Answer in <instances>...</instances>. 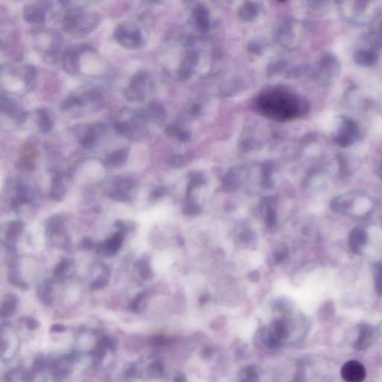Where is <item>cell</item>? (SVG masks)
<instances>
[{
    "label": "cell",
    "instance_id": "cell-1",
    "mask_svg": "<svg viewBox=\"0 0 382 382\" xmlns=\"http://www.w3.org/2000/svg\"><path fill=\"white\" fill-rule=\"evenodd\" d=\"M254 107L261 115L277 121L293 120L309 110L306 99L280 88L262 92L255 100Z\"/></svg>",
    "mask_w": 382,
    "mask_h": 382
},
{
    "label": "cell",
    "instance_id": "cell-2",
    "mask_svg": "<svg viewBox=\"0 0 382 382\" xmlns=\"http://www.w3.org/2000/svg\"><path fill=\"white\" fill-rule=\"evenodd\" d=\"M340 11L344 19L356 26L368 25L377 19L382 13V6L376 2L351 1L338 2Z\"/></svg>",
    "mask_w": 382,
    "mask_h": 382
},
{
    "label": "cell",
    "instance_id": "cell-3",
    "mask_svg": "<svg viewBox=\"0 0 382 382\" xmlns=\"http://www.w3.org/2000/svg\"><path fill=\"white\" fill-rule=\"evenodd\" d=\"M100 16L95 11L82 8H73L63 19V29L71 36H85L96 29Z\"/></svg>",
    "mask_w": 382,
    "mask_h": 382
},
{
    "label": "cell",
    "instance_id": "cell-4",
    "mask_svg": "<svg viewBox=\"0 0 382 382\" xmlns=\"http://www.w3.org/2000/svg\"><path fill=\"white\" fill-rule=\"evenodd\" d=\"M152 89V81L149 74L145 71H140L131 77L128 86L124 91V95L131 102H143Z\"/></svg>",
    "mask_w": 382,
    "mask_h": 382
},
{
    "label": "cell",
    "instance_id": "cell-5",
    "mask_svg": "<svg viewBox=\"0 0 382 382\" xmlns=\"http://www.w3.org/2000/svg\"><path fill=\"white\" fill-rule=\"evenodd\" d=\"M114 37L124 48L136 50L141 48L144 43L139 28L132 22H122L114 32Z\"/></svg>",
    "mask_w": 382,
    "mask_h": 382
},
{
    "label": "cell",
    "instance_id": "cell-6",
    "mask_svg": "<svg viewBox=\"0 0 382 382\" xmlns=\"http://www.w3.org/2000/svg\"><path fill=\"white\" fill-rule=\"evenodd\" d=\"M361 131L358 124L352 119L341 117L338 128L334 131V142L341 148L349 147L358 141Z\"/></svg>",
    "mask_w": 382,
    "mask_h": 382
},
{
    "label": "cell",
    "instance_id": "cell-7",
    "mask_svg": "<svg viewBox=\"0 0 382 382\" xmlns=\"http://www.w3.org/2000/svg\"><path fill=\"white\" fill-rule=\"evenodd\" d=\"M341 64L332 53L323 55L317 71V78L323 84H331L339 76Z\"/></svg>",
    "mask_w": 382,
    "mask_h": 382
},
{
    "label": "cell",
    "instance_id": "cell-8",
    "mask_svg": "<svg viewBox=\"0 0 382 382\" xmlns=\"http://www.w3.org/2000/svg\"><path fill=\"white\" fill-rule=\"evenodd\" d=\"M92 47L89 45L78 44L67 48L62 57L64 71L70 75H76L80 71V56L82 53L90 51Z\"/></svg>",
    "mask_w": 382,
    "mask_h": 382
},
{
    "label": "cell",
    "instance_id": "cell-9",
    "mask_svg": "<svg viewBox=\"0 0 382 382\" xmlns=\"http://www.w3.org/2000/svg\"><path fill=\"white\" fill-rule=\"evenodd\" d=\"M50 8L51 5L49 2H37L26 5L23 8V19L30 24H43L46 20V11Z\"/></svg>",
    "mask_w": 382,
    "mask_h": 382
},
{
    "label": "cell",
    "instance_id": "cell-10",
    "mask_svg": "<svg viewBox=\"0 0 382 382\" xmlns=\"http://www.w3.org/2000/svg\"><path fill=\"white\" fill-rule=\"evenodd\" d=\"M341 375L345 382H363L366 379V368L360 362L349 361L341 368Z\"/></svg>",
    "mask_w": 382,
    "mask_h": 382
},
{
    "label": "cell",
    "instance_id": "cell-11",
    "mask_svg": "<svg viewBox=\"0 0 382 382\" xmlns=\"http://www.w3.org/2000/svg\"><path fill=\"white\" fill-rule=\"evenodd\" d=\"M0 107L2 113L13 119L18 124H22L26 120L27 114L24 109L8 96H1Z\"/></svg>",
    "mask_w": 382,
    "mask_h": 382
},
{
    "label": "cell",
    "instance_id": "cell-12",
    "mask_svg": "<svg viewBox=\"0 0 382 382\" xmlns=\"http://www.w3.org/2000/svg\"><path fill=\"white\" fill-rule=\"evenodd\" d=\"M124 233L122 232L114 234L111 237L96 245V251L98 254L103 257H112L118 253L119 250L123 244Z\"/></svg>",
    "mask_w": 382,
    "mask_h": 382
},
{
    "label": "cell",
    "instance_id": "cell-13",
    "mask_svg": "<svg viewBox=\"0 0 382 382\" xmlns=\"http://www.w3.org/2000/svg\"><path fill=\"white\" fill-rule=\"evenodd\" d=\"M375 331L370 325L362 323L358 326V335L354 343L356 351L366 350L374 342Z\"/></svg>",
    "mask_w": 382,
    "mask_h": 382
},
{
    "label": "cell",
    "instance_id": "cell-14",
    "mask_svg": "<svg viewBox=\"0 0 382 382\" xmlns=\"http://www.w3.org/2000/svg\"><path fill=\"white\" fill-rule=\"evenodd\" d=\"M106 131V127L103 123H96L93 125L88 126L79 138V142L85 149L91 148L100 137L103 136Z\"/></svg>",
    "mask_w": 382,
    "mask_h": 382
},
{
    "label": "cell",
    "instance_id": "cell-15",
    "mask_svg": "<svg viewBox=\"0 0 382 382\" xmlns=\"http://www.w3.org/2000/svg\"><path fill=\"white\" fill-rule=\"evenodd\" d=\"M288 336V328L283 321L278 320L271 326V330L266 337L267 344L271 346H277L279 343L286 339Z\"/></svg>",
    "mask_w": 382,
    "mask_h": 382
},
{
    "label": "cell",
    "instance_id": "cell-16",
    "mask_svg": "<svg viewBox=\"0 0 382 382\" xmlns=\"http://www.w3.org/2000/svg\"><path fill=\"white\" fill-rule=\"evenodd\" d=\"M354 61L358 66L363 67H371L377 63L379 53L366 49L358 48L353 55Z\"/></svg>",
    "mask_w": 382,
    "mask_h": 382
},
{
    "label": "cell",
    "instance_id": "cell-17",
    "mask_svg": "<svg viewBox=\"0 0 382 382\" xmlns=\"http://www.w3.org/2000/svg\"><path fill=\"white\" fill-rule=\"evenodd\" d=\"M367 240V233L363 227L357 226L349 235V243L351 250L355 253H360Z\"/></svg>",
    "mask_w": 382,
    "mask_h": 382
},
{
    "label": "cell",
    "instance_id": "cell-18",
    "mask_svg": "<svg viewBox=\"0 0 382 382\" xmlns=\"http://www.w3.org/2000/svg\"><path fill=\"white\" fill-rule=\"evenodd\" d=\"M146 117L148 120H152L155 123H161L166 118V113L164 106L157 101H152L148 104L146 110H144Z\"/></svg>",
    "mask_w": 382,
    "mask_h": 382
},
{
    "label": "cell",
    "instance_id": "cell-19",
    "mask_svg": "<svg viewBox=\"0 0 382 382\" xmlns=\"http://www.w3.org/2000/svg\"><path fill=\"white\" fill-rule=\"evenodd\" d=\"M194 21L200 32H206L210 27L209 11L203 5L196 7L194 11Z\"/></svg>",
    "mask_w": 382,
    "mask_h": 382
},
{
    "label": "cell",
    "instance_id": "cell-20",
    "mask_svg": "<svg viewBox=\"0 0 382 382\" xmlns=\"http://www.w3.org/2000/svg\"><path fill=\"white\" fill-rule=\"evenodd\" d=\"M129 149L123 148L109 154L106 158V164L110 166H118L123 164L128 159Z\"/></svg>",
    "mask_w": 382,
    "mask_h": 382
},
{
    "label": "cell",
    "instance_id": "cell-21",
    "mask_svg": "<svg viewBox=\"0 0 382 382\" xmlns=\"http://www.w3.org/2000/svg\"><path fill=\"white\" fill-rule=\"evenodd\" d=\"M37 125L42 133H48L53 129L54 123L46 109H39L37 110Z\"/></svg>",
    "mask_w": 382,
    "mask_h": 382
},
{
    "label": "cell",
    "instance_id": "cell-22",
    "mask_svg": "<svg viewBox=\"0 0 382 382\" xmlns=\"http://www.w3.org/2000/svg\"><path fill=\"white\" fill-rule=\"evenodd\" d=\"M66 194V188L62 182V178L55 176L53 179L50 198L53 201H59L64 199Z\"/></svg>",
    "mask_w": 382,
    "mask_h": 382
},
{
    "label": "cell",
    "instance_id": "cell-23",
    "mask_svg": "<svg viewBox=\"0 0 382 382\" xmlns=\"http://www.w3.org/2000/svg\"><path fill=\"white\" fill-rule=\"evenodd\" d=\"M79 97L82 101V106H91L92 108L98 107L103 99L102 93L95 89L88 90Z\"/></svg>",
    "mask_w": 382,
    "mask_h": 382
},
{
    "label": "cell",
    "instance_id": "cell-24",
    "mask_svg": "<svg viewBox=\"0 0 382 382\" xmlns=\"http://www.w3.org/2000/svg\"><path fill=\"white\" fill-rule=\"evenodd\" d=\"M259 8L255 2H246L239 10V17L243 20L252 21L258 15Z\"/></svg>",
    "mask_w": 382,
    "mask_h": 382
},
{
    "label": "cell",
    "instance_id": "cell-25",
    "mask_svg": "<svg viewBox=\"0 0 382 382\" xmlns=\"http://www.w3.org/2000/svg\"><path fill=\"white\" fill-rule=\"evenodd\" d=\"M17 302L18 299L15 295L12 293L7 294L1 308V316L2 317H8L13 314L16 309Z\"/></svg>",
    "mask_w": 382,
    "mask_h": 382
},
{
    "label": "cell",
    "instance_id": "cell-26",
    "mask_svg": "<svg viewBox=\"0 0 382 382\" xmlns=\"http://www.w3.org/2000/svg\"><path fill=\"white\" fill-rule=\"evenodd\" d=\"M52 288L53 283L50 280H47L39 285L37 290V296L43 303L49 304L52 301Z\"/></svg>",
    "mask_w": 382,
    "mask_h": 382
},
{
    "label": "cell",
    "instance_id": "cell-27",
    "mask_svg": "<svg viewBox=\"0 0 382 382\" xmlns=\"http://www.w3.org/2000/svg\"><path fill=\"white\" fill-rule=\"evenodd\" d=\"M23 224L19 221H13L8 225L5 235L7 240L9 242H14L17 240L23 230Z\"/></svg>",
    "mask_w": 382,
    "mask_h": 382
},
{
    "label": "cell",
    "instance_id": "cell-28",
    "mask_svg": "<svg viewBox=\"0 0 382 382\" xmlns=\"http://www.w3.org/2000/svg\"><path fill=\"white\" fill-rule=\"evenodd\" d=\"M136 268L138 270L140 276L144 280H149L153 278V272L149 265V260L145 257L141 258L139 261H137Z\"/></svg>",
    "mask_w": 382,
    "mask_h": 382
},
{
    "label": "cell",
    "instance_id": "cell-29",
    "mask_svg": "<svg viewBox=\"0 0 382 382\" xmlns=\"http://www.w3.org/2000/svg\"><path fill=\"white\" fill-rule=\"evenodd\" d=\"M258 381V373L253 366H246L242 369L239 375L240 382H257Z\"/></svg>",
    "mask_w": 382,
    "mask_h": 382
},
{
    "label": "cell",
    "instance_id": "cell-30",
    "mask_svg": "<svg viewBox=\"0 0 382 382\" xmlns=\"http://www.w3.org/2000/svg\"><path fill=\"white\" fill-rule=\"evenodd\" d=\"M146 299V292H141L137 295L136 297L134 298L128 306V309L130 311L133 313H139L142 309L143 304Z\"/></svg>",
    "mask_w": 382,
    "mask_h": 382
},
{
    "label": "cell",
    "instance_id": "cell-31",
    "mask_svg": "<svg viewBox=\"0 0 382 382\" xmlns=\"http://www.w3.org/2000/svg\"><path fill=\"white\" fill-rule=\"evenodd\" d=\"M16 199L20 204L28 203L29 201V190L27 187L22 183H19L17 186Z\"/></svg>",
    "mask_w": 382,
    "mask_h": 382
},
{
    "label": "cell",
    "instance_id": "cell-32",
    "mask_svg": "<svg viewBox=\"0 0 382 382\" xmlns=\"http://www.w3.org/2000/svg\"><path fill=\"white\" fill-rule=\"evenodd\" d=\"M114 185H115L116 190L127 192L133 187V182L131 179H128V178L119 177L116 179Z\"/></svg>",
    "mask_w": 382,
    "mask_h": 382
},
{
    "label": "cell",
    "instance_id": "cell-33",
    "mask_svg": "<svg viewBox=\"0 0 382 382\" xmlns=\"http://www.w3.org/2000/svg\"><path fill=\"white\" fill-rule=\"evenodd\" d=\"M75 106H78V107L82 106V101H81L79 96H70L61 104V108L64 110H68V109H72Z\"/></svg>",
    "mask_w": 382,
    "mask_h": 382
},
{
    "label": "cell",
    "instance_id": "cell-34",
    "mask_svg": "<svg viewBox=\"0 0 382 382\" xmlns=\"http://www.w3.org/2000/svg\"><path fill=\"white\" fill-rule=\"evenodd\" d=\"M204 182H205V179H204L203 176H201L200 173H198V174H194V176H192V178H191V180H190V182L187 184V195H190V193L192 192L193 190H194L195 187L201 185V184H204Z\"/></svg>",
    "mask_w": 382,
    "mask_h": 382
},
{
    "label": "cell",
    "instance_id": "cell-35",
    "mask_svg": "<svg viewBox=\"0 0 382 382\" xmlns=\"http://www.w3.org/2000/svg\"><path fill=\"white\" fill-rule=\"evenodd\" d=\"M334 307L333 302H328L324 305L321 312H320V317L323 320H328L334 315Z\"/></svg>",
    "mask_w": 382,
    "mask_h": 382
},
{
    "label": "cell",
    "instance_id": "cell-36",
    "mask_svg": "<svg viewBox=\"0 0 382 382\" xmlns=\"http://www.w3.org/2000/svg\"><path fill=\"white\" fill-rule=\"evenodd\" d=\"M349 205V204L347 202L346 200H341V197L334 199L331 202V209L338 212L346 211Z\"/></svg>",
    "mask_w": 382,
    "mask_h": 382
},
{
    "label": "cell",
    "instance_id": "cell-37",
    "mask_svg": "<svg viewBox=\"0 0 382 382\" xmlns=\"http://www.w3.org/2000/svg\"><path fill=\"white\" fill-rule=\"evenodd\" d=\"M70 263L68 260L63 258L56 267H55L53 271V275L55 277H61L65 273L66 271L69 268Z\"/></svg>",
    "mask_w": 382,
    "mask_h": 382
},
{
    "label": "cell",
    "instance_id": "cell-38",
    "mask_svg": "<svg viewBox=\"0 0 382 382\" xmlns=\"http://www.w3.org/2000/svg\"><path fill=\"white\" fill-rule=\"evenodd\" d=\"M338 162L340 175L342 176H347L349 173V163L346 157L343 154H340L338 156Z\"/></svg>",
    "mask_w": 382,
    "mask_h": 382
},
{
    "label": "cell",
    "instance_id": "cell-39",
    "mask_svg": "<svg viewBox=\"0 0 382 382\" xmlns=\"http://www.w3.org/2000/svg\"><path fill=\"white\" fill-rule=\"evenodd\" d=\"M109 197L111 200H114L117 201H123V202H125V201H128L130 200V197L127 194V192H124V191L119 190H114L110 192Z\"/></svg>",
    "mask_w": 382,
    "mask_h": 382
},
{
    "label": "cell",
    "instance_id": "cell-40",
    "mask_svg": "<svg viewBox=\"0 0 382 382\" xmlns=\"http://www.w3.org/2000/svg\"><path fill=\"white\" fill-rule=\"evenodd\" d=\"M276 221V213L274 211L273 208H268L266 212L265 219H264L266 226L269 228L273 227L275 226Z\"/></svg>",
    "mask_w": 382,
    "mask_h": 382
},
{
    "label": "cell",
    "instance_id": "cell-41",
    "mask_svg": "<svg viewBox=\"0 0 382 382\" xmlns=\"http://www.w3.org/2000/svg\"><path fill=\"white\" fill-rule=\"evenodd\" d=\"M107 278H105V277L103 276H99L97 278H96L93 282H91V288L93 291L103 289V288H106V287L107 286Z\"/></svg>",
    "mask_w": 382,
    "mask_h": 382
},
{
    "label": "cell",
    "instance_id": "cell-42",
    "mask_svg": "<svg viewBox=\"0 0 382 382\" xmlns=\"http://www.w3.org/2000/svg\"><path fill=\"white\" fill-rule=\"evenodd\" d=\"M168 166L173 168H179L182 166L183 159L180 155H174L169 157L167 159Z\"/></svg>",
    "mask_w": 382,
    "mask_h": 382
},
{
    "label": "cell",
    "instance_id": "cell-43",
    "mask_svg": "<svg viewBox=\"0 0 382 382\" xmlns=\"http://www.w3.org/2000/svg\"><path fill=\"white\" fill-rule=\"evenodd\" d=\"M61 225V218L60 217H54L50 220L47 226V230L49 232H55L58 231Z\"/></svg>",
    "mask_w": 382,
    "mask_h": 382
},
{
    "label": "cell",
    "instance_id": "cell-44",
    "mask_svg": "<svg viewBox=\"0 0 382 382\" xmlns=\"http://www.w3.org/2000/svg\"><path fill=\"white\" fill-rule=\"evenodd\" d=\"M200 211L201 209L199 205L191 203L186 205L185 208L183 209V214L184 215H196L200 214Z\"/></svg>",
    "mask_w": 382,
    "mask_h": 382
},
{
    "label": "cell",
    "instance_id": "cell-45",
    "mask_svg": "<svg viewBox=\"0 0 382 382\" xmlns=\"http://www.w3.org/2000/svg\"><path fill=\"white\" fill-rule=\"evenodd\" d=\"M151 371L154 376H162L164 373V365L160 361H155L151 365Z\"/></svg>",
    "mask_w": 382,
    "mask_h": 382
},
{
    "label": "cell",
    "instance_id": "cell-46",
    "mask_svg": "<svg viewBox=\"0 0 382 382\" xmlns=\"http://www.w3.org/2000/svg\"><path fill=\"white\" fill-rule=\"evenodd\" d=\"M287 257H288V250L286 249L277 250L276 251L274 252L273 259L276 264L282 262Z\"/></svg>",
    "mask_w": 382,
    "mask_h": 382
},
{
    "label": "cell",
    "instance_id": "cell-47",
    "mask_svg": "<svg viewBox=\"0 0 382 382\" xmlns=\"http://www.w3.org/2000/svg\"><path fill=\"white\" fill-rule=\"evenodd\" d=\"M376 291L379 296H382V267L378 271L376 279Z\"/></svg>",
    "mask_w": 382,
    "mask_h": 382
},
{
    "label": "cell",
    "instance_id": "cell-48",
    "mask_svg": "<svg viewBox=\"0 0 382 382\" xmlns=\"http://www.w3.org/2000/svg\"><path fill=\"white\" fill-rule=\"evenodd\" d=\"M274 169L275 167L272 162H266L262 166V174L264 178H271Z\"/></svg>",
    "mask_w": 382,
    "mask_h": 382
},
{
    "label": "cell",
    "instance_id": "cell-49",
    "mask_svg": "<svg viewBox=\"0 0 382 382\" xmlns=\"http://www.w3.org/2000/svg\"><path fill=\"white\" fill-rule=\"evenodd\" d=\"M166 192V188L165 187H158L154 189L151 193L152 198L159 199L163 197Z\"/></svg>",
    "mask_w": 382,
    "mask_h": 382
},
{
    "label": "cell",
    "instance_id": "cell-50",
    "mask_svg": "<svg viewBox=\"0 0 382 382\" xmlns=\"http://www.w3.org/2000/svg\"><path fill=\"white\" fill-rule=\"evenodd\" d=\"M81 246H82V248L85 250H91L93 248V246H94V243H93V240L89 238V237H84L83 239L82 240V242H81Z\"/></svg>",
    "mask_w": 382,
    "mask_h": 382
},
{
    "label": "cell",
    "instance_id": "cell-51",
    "mask_svg": "<svg viewBox=\"0 0 382 382\" xmlns=\"http://www.w3.org/2000/svg\"><path fill=\"white\" fill-rule=\"evenodd\" d=\"M240 240L244 242H249L253 238V233L250 231H245L240 235Z\"/></svg>",
    "mask_w": 382,
    "mask_h": 382
},
{
    "label": "cell",
    "instance_id": "cell-52",
    "mask_svg": "<svg viewBox=\"0 0 382 382\" xmlns=\"http://www.w3.org/2000/svg\"><path fill=\"white\" fill-rule=\"evenodd\" d=\"M248 279L252 282H257L260 279V273L258 271H252L248 274Z\"/></svg>",
    "mask_w": 382,
    "mask_h": 382
},
{
    "label": "cell",
    "instance_id": "cell-53",
    "mask_svg": "<svg viewBox=\"0 0 382 382\" xmlns=\"http://www.w3.org/2000/svg\"><path fill=\"white\" fill-rule=\"evenodd\" d=\"M26 325L29 329L34 330L37 327V322L35 319L28 318L26 320Z\"/></svg>",
    "mask_w": 382,
    "mask_h": 382
},
{
    "label": "cell",
    "instance_id": "cell-54",
    "mask_svg": "<svg viewBox=\"0 0 382 382\" xmlns=\"http://www.w3.org/2000/svg\"><path fill=\"white\" fill-rule=\"evenodd\" d=\"M273 181L271 179V178H264L261 185L264 188H271L273 186Z\"/></svg>",
    "mask_w": 382,
    "mask_h": 382
},
{
    "label": "cell",
    "instance_id": "cell-55",
    "mask_svg": "<svg viewBox=\"0 0 382 382\" xmlns=\"http://www.w3.org/2000/svg\"><path fill=\"white\" fill-rule=\"evenodd\" d=\"M114 226L117 228V229L120 230V232H124L127 230V226H126V224L121 220H117L114 223Z\"/></svg>",
    "mask_w": 382,
    "mask_h": 382
},
{
    "label": "cell",
    "instance_id": "cell-56",
    "mask_svg": "<svg viewBox=\"0 0 382 382\" xmlns=\"http://www.w3.org/2000/svg\"><path fill=\"white\" fill-rule=\"evenodd\" d=\"M64 330H65V327H64V326H62V325L56 324L51 327L50 331H51L52 332H62Z\"/></svg>",
    "mask_w": 382,
    "mask_h": 382
},
{
    "label": "cell",
    "instance_id": "cell-57",
    "mask_svg": "<svg viewBox=\"0 0 382 382\" xmlns=\"http://www.w3.org/2000/svg\"><path fill=\"white\" fill-rule=\"evenodd\" d=\"M199 300H200V303L201 305V306L206 304L207 302L210 300L209 294H208V293H205V294L201 295V296H200V299H199Z\"/></svg>",
    "mask_w": 382,
    "mask_h": 382
},
{
    "label": "cell",
    "instance_id": "cell-58",
    "mask_svg": "<svg viewBox=\"0 0 382 382\" xmlns=\"http://www.w3.org/2000/svg\"><path fill=\"white\" fill-rule=\"evenodd\" d=\"M175 382H187V379L184 375L179 374L175 379Z\"/></svg>",
    "mask_w": 382,
    "mask_h": 382
},
{
    "label": "cell",
    "instance_id": "cell-59",
    "mask_svg": "<svg viewBox=\"0 0 382 382\" xmlns=\"http://www.w3.org/2000/svg\"><path fill=\"white\" fill-rule=\"evenodd\" d=\"M305 382L304 378L302 376V373H299V374L295 377L294 382Z\"/></svg>",
    "mask_w": 382,
    "mask_h": 382
},
{
    "label": "cell",
    "instance_id": "cell-60",
    "mask_svg": "<svg viewBox=\"0 0 382 382\" xmlns=\"http://www.w3.org/2000/svg\"><path fill=\"white\" fill-rule=\"evenodd\" d=\"M211 352H212V350H211V348L210 347H208L205 349V352H203V353L205 354V357H208L211 355Z\"/></svg>",
    "mask_w": 382,
    "mask_h": 382
},
{
    "label": "cell",
    "instance_id": "cell-61",
    "mask_svg": "<svg viewBox=\"0 0 382 382\" xmlns=\"http://www.w3.org/2000/svg\"><path fill=\"white\" fill-rule=\"evenodd\" d=\"M378 174L380 176L381 179H382V162L381 163L380 166H379V170H378Z\"/></svg>",
    "mask_w": 382,
    "mask_h": 382
},
{
    "label": "cell",
    "instance_id": "cell-62",
    "mask_svg": "<svg viewBox=\"0 0 382 382\" xmlns=\"http://www.w3.org/2000/svg\"><path fill=\"white\" fill-rule=\"evenodd\" d=\"M93 211H94L95 213H100L101 208H99V206L94 207V208H93Z\"/></svg>",
    "mask_w": 382,
    "mask_h": 382
}]
</instances>
